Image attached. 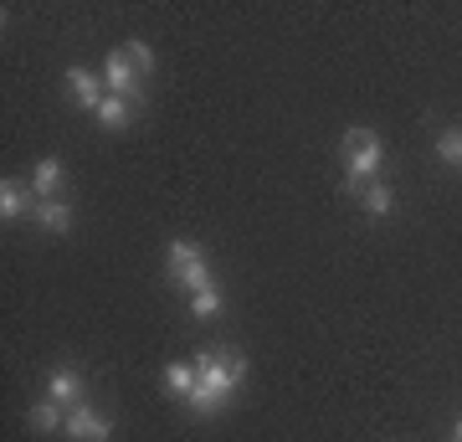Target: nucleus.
I'll list each match as a JSON object with an SVG mask.
<instances>
[{
	"instance_id": "obj_6",
	"label": "nucleus",
	"mask_w": 462,
	"mask_h": 442,
	"mask_svg": "<svg viewBox=\"0 0 462 442\" xmlns=\"http://www.w3.org/2000/svg\"><path fill=\"white\" fill-rule=\"evenodd\" d=\"M67 93L83 103L88 114H98V103L108 99V88H103V72H93V67H67Z\"/></svg>"
},
{
	"instance_id": "obj_15",
	"label": "nucleus",
	"mask_w": 462,
	"mask_h": 442,
	"mask_svg": "<svg viewBox=\"0 0 462 442\" xmlns=\"http://www.w3.org/2000/svg\"><path fill=\"white\" fill-rule=\"evenodd\" d=\"M360 206H365L370 216H391V206H396V196H391L385 185H365V191H360Z\"/></svg>"
},
{
	"instance_id": "obj_10",
	"label": "nucleus",
	"mask_w": 462,
	"mask_h": 442,
	"mask_svg": "<svg viewBox=\"0 0 462 442\" xmlns=\"http://www.w3.org/2000/svg\"><path fill=\"white\" fill-rule=\"evenodd\" d=\"M36 221H42V227H47L51 231V237H62V231L67 227H72V206H67V201L62 196H51V201H36Z\"/></svg>"
},
{
	"instance_id": "obj_14",
	"label": "nucleus",
	"mask_w": 462,
	"mask_h": 442,
	"mask_svg": "<svg viewBox=\"0 0 462 442\" xmlns=\"http://www.w3.org/2000/svg\"><path fill=\"white\" fill-rule=\"evenodd\" d=\"M437 160H442L447 170H462V129H442V139H437Z\"/></svg>"
},
{
	"instance_id": "obj_18",
	"label": "nucleus",
	"mask_w": 462,
	"mask_h": 442,
	"mask_svg": "<svg viewBox=\"0 0 462 442\" xmlns=\"http://www.w3.org/2000/svg\"><path fill=\"white\" fill-rule=\"evenodd\" d=\"M457 442H462V422H457Z\"/></svg>"
},
{
	"instance_id": "obj_9",
	"label": "nucleus",
	"mask_w": 462,
	"mask_h": 442,
	"mask_svg": "<svg viewBox=\"0 0 462 442\" xmlns=\"http://www.w3.org/2000/svg\"><path fill=\"white\" fill-rule=\"evenodd\" d=\"M32 191H36V201L62 196V160H57V155L36 160V170H32Z\"/></svg>"
},
{
	"instance_id": "obj_11",
	"label": "nucleus",
	"mask_w": 462,
	"mask_h": 442,
	"mask_svg": "<svg viewBox=\"0 0 462 442\" xmlns=\"http://www.w3.org/2000/svg\"><path fill=\"white\" fill-rule=\"evenodd\" d=\"M103 124V129H129L134 124V103L129 99H114V93H108V99L98 103V114H93Z\"/></svg>"
},
{
	"instance_id": "obj_17",
	"label": "nucleus",
	"mask_w": 462,
	"mask_h": 442,
	"mask_svg": "<svg viewBox=\"0 0 462 442\" xmlns=\"http://www.w3.org/2000/svg\"><path fill=\"white\" fill-rule=\"evenodd\" d=\"M129 62H134V72H149V67H154V47H149V42H129Z\"/></svg>"
},
{
	"instance_id": "obj_16",
	"label": "nucleus",
	"mask_w": 462,
	"mask_h": 442,
	"mask_svg": "<svg viewBox=\"0 0 462 442\" xmlns=\"http://www.w3.org/2000/svg\"><path fill=\"white\" fill-rule=\"evenodd\" d=\"M221 304H226V298H221V288H206V294L190 298V314H196V319H211V314H221Z\"/></svg>"
},
{
	"instance_id": "obj_4",
	"label": "nucleus",
	"mask_w": 462,
	"mask_h": 442,
	"mask_svg": "<svg viewBox=\"0 0 462 442\" xmlns=\"http://www.w3.org/2000/svg\"><path fill=\"white\" fill-rule=\"evenodd\" d=\"M103 88H108L114 99H129L134 108H139V72H134V62H129L124 47L108 52V62H103Z\"/></svg>"
},
{
	"instance_id": "obj_8",
	"label": "nucleus",
	"mask_w": 462,
	"mask_h": 442,
	"mask_svg": "<svg viewBox=\"0 0 462 442\" xmlns=\"http://www.w3.org/2000/svg\"><path fill=\"white\" fill-rule=\"evenodd\" d=\"M83 391H88V386H83L78 371H51V376H47V396L57 401V407H67V411L83 407Z\"/></svg>"
},
{
	"instance_id": "obj_12",
	"label": "nucleus",
	"mask_w": 462,
	"mask_h": 442,
	"mask_svg": "<svg viewBox=\"0 0 462 442\" xmlns=\"http://www.w3.org/2000/svg\"><path fill=\"white\" fill-rule=\"evenodd\" d=\"M26 422H32L36 432H57V427H67V417H62V407L47 396V401H36V407L26 411Z\"/></svg>"
},
{
	"instance_id": "obj_7",
	"label": "nucleus",
	"mask_w": 462,
	"mask_h": 442,
	"mask_svg": "<svg viewBox=\"0 0 462 442\" xmlns=\"http://www.w3.org/2000/svg\"><path fill=\"white\" fill-rule=\"evenodd\" d=\"M26 212H36V191L5 175V181H0V216H5V221H16V216H26Z\"/></svg>"
},
{
	"instance_id": "obj_1",
	"label": "nucleus",
	"mask_w": 462,
	"mask_h": 442,
	"mask_svg": "<svg viewBox=\"0 0 462 442\" xmlns=\"http://www.w3.org/2000/svg\"><path fill=\"white\" fill-rule=\"evenodd\" d=\"M247 381V361H242V350H200L196 355V391L185 407L196 411V417H211V411L226 407V396L236 391Z\"/></svg>"
},
{
	"instance_id": "obj_3",
	"label": "nucleus",
	"mask_w": 462,
	"mask_h": 442,
	"mask_svg": "<svg viewBox=\"0 0 462 442\" xmlns=\"http://www.w3.org/2000/svg\"><path fill=\"white\" fill-rule=\"evenodd\" d=\"M345 149H349V175H345V185H349V191H365V181H370L380 165H385V145H380L375 129H349V134H345Z\"/></svg>"
},
{
	"instance_id": "obj_2",
	"label": "nucleus",
	"mask_w": 462,
	"mask_h": 442,
	"mask_svg": "<svg viewBox=\"0 0 462 442\" xmlns=\"http://www.w3.org/2000/svg\"><path fill=\"white\" fill-rule=\"evenodd\" d=\"M165 262H170V273H175V283H180L185 294L196 298V294H206V288H216V278H211V262H206V252H200L196 242H185V237H175L170 242V252H165Z\"/></svg>"
},
{
	"instance_id": "obj_5",
	"label": "nucleus",
	"mask_w": 462,
	"mask_h": 442,
	"mask_svg": "<svg viewBox=\"0 0 462 442\" xmlns=\"http://www.w3.org/2000/svg\"><path fill=\"white\" fill-rule=\"evenodd\" d=\"M67 437H78V442H108V437H114V422L83 401V407L67 411Z\"/></svg>"
},
{
	"instance_id": "obj_13",
	"label": "nucleus",
	"mask_w": 462,
	"mask_h": 442,
	"mask_svg": "<svg viewBox=\"0 0 462 442\" xmlns=\"http://www.w3.org/2000/svg\"><path fill=\"white\" fill-rule=\"evenodd\" d=\"M165 391L190 401V391H196V365H165Z\"/></svg>"
}]
</instances>
